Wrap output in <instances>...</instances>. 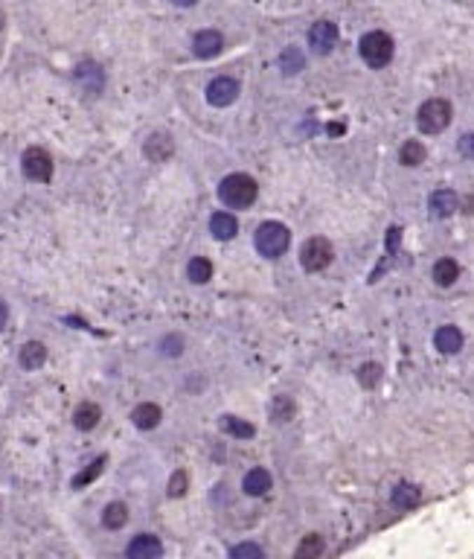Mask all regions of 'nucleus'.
<instances>
[{"label": "nucleus", "instance_id": "nucleus-31", "mask_svg": "<svg viewBox=\"0 0 474 559\" xmlns=\"http://www.w3.org/2000/svg\"><path fill=\"white\" fill-rule=\"evenodd\" d=\"M230 556L233 559H262V548L259 545H236L233 551H230Z\"/></svg>", "mask_w": 474, "mask_h": 559}, {"label": "nucleus", "instance_id": "nucleus-14", "mask_svg": "<svg viewBox=\"0 0 474 559\" xmlns=\"http://www.w3.org/2000/svg\"><path fill=\"white\" fill-rule=\"evenodd\" d=\"M433 346L445 356L460 353L463 350V332L457 330V326H440L437 335H433Z\"/></svg>", "mask_w": 474, "mask_h": 559}, {"label": "nucleus", "instance_id": "nucleus-16", "mask_svg": "<svg viewBox=\"0 0 474 559\" xmlns=\"http://www.w3.org/2000/svg\"><path fill=\"white\" fill-rule=\"evenodd\" d=\"M18 361H21L24 370H38L47 361V346L38 344V341H27L21 346V353H18Z\"/></svg>", "mask_w": 474, "mask_h": 559}, {"label": "nucleus", "instance_id": "nucleus-19", "mask_svg": "<svg viewBox=\"0 0 474 559\" xmlns=\"http://www.w3.org/2000/svg\"><path fill=\"white\" fill-rule=\"evenodd\" d=\"M210 234L219 242H227L239 234V222H236V216H230V213H215L210 219Z\"/></svg>", "mask_w": 474, "mask_h": 559}, {"label": "nucleus", "instance_id": "nucleus-12", "mask_svg": "<svg viewBox=\"0 0 474 559\" xmlns=\"http://www.w3.org/2000/svg\"><path fill=\"white\" fill-rule=\"evenodd\" d=\"M146 158L149 161H154V163H163V161H169L172 155H175V143H172V137L166 131H154L151 137L146 140Z\"/></svg>", "mask_w": 474, "mask_h": 559}, {"label": "nucleus", "instance_id": "nucleus-13", "mask_svg": "<svg viewBox=\"0 0 474 559\" xmlns=\"http://www.w3.org/2000/svg\"><path fill=\"white\" fill-rule=\"evenodd\" d=\"M126 553L131 559H154V556L163 553V545H161V539H154L151 533H143V536L131 539V545H128Z\"/></svg>", "mask_w": 474, "mask_h": 559}, {"label": "nucleus", "instance_id": "nucleus-33", "mask_svg": "<svg viewBox=\"0 0 474 559\" xmlns=\"http://www.w3.org/2000/svg\"><path fill=\"white\" fill-rule=\"evenodd\" d=\"M161 350H163L166 356H181V350H184V341L177 338V335H166V338L161 341Z\"/></svg>", "mask_w": 474, "mask_h": 559}, {"label": "nucleus", "instance_id": "nucleus-7", "mask_svg": "<svg viewBox=\"0 0 474 559\" xmlns=\"http://www.w3.org/2000/svg\"><path fill=\"white\" fill-rule=\"evenodd\" d=\"M239 100V82L230 79V76H219L207 85V102L215 108H227Z\"/></svg>", "mask_w": 474, "mask_h": 559}, {"label": "nucleus", "instance_id": "nucleus-32", "mask_svg": "<svg viewBox=\"0 0 474 559\" xmlns=\"http://www.w3.org/2000/svg\"><path fill=\"white\" fill-rule=\"evenodd\" d=\"M187 492V475L184 472H175L172 478H169V495L172 498H181Z\"/></svg>", "mask_w": 474, "mask_h": 559}, {"label": "nucleus", "instance_id": "nucleus-6", "mask_svg": "<svg viewBox=\"0 0 474 559\" xmlns=\"http://www.w3.org/2000/svg\"><path fill=\"white\" fill-rule=\"evenodd\" d=\"M21 166H24V172H27V178H29V181L44 184V181H50V178H53V158L47 155L44 149H38V146H32V149H27V151H24Z\"/></svg>", "mask_w": 474, "mask_h": 559}, {"label": "nucleus", "instance_id": "nucleus-26", "mask_svg": "<svg viewBox=\"0 0 474 559\" xmlns=\"http://www.w3.org/2000/svg\"><path fill=\"white\" fill-rule=\"evenodd\" d=\"M222 431H227V434H233V437H239V440H250V437L256 434L250 422H245V419H239V417H222Z\"/></svg>", "mask_w": 474, "mask_h": 559}, {"label": "nucleus", "instance_id": "nucleus-3", "mask_svg": "<svg viewBox=\"0 0 474 559\" xmlns=\"http://www.w3.org/2000/svg\"><path fill=\"white\" fill-rule=\"evenodd\" d=\"M288 245H291V234L280 222H265V224H259V230H256V250H259L265 260L283 257L288 250Z\"/></svg>", "mask_w": 474, "mask_h": 559}, {"label": "nucleus", "instance_id": "nucleus-22", "mask_svg": "<svg viewBox=\"0 0 474 559\" xmlns=\"http://www.w3.org/2000/svg\"><path fill=\"white\" fill-rule=\"evenodd\" d=\"M126 522H128V507L123 504V501H111L102 513V525L108 530H120V527H126Z\"/></svg>", "mask_w": 474, "mask_h": 559}, {"label": "nucleus", "instance_id": "nucleus-15", "mask_svg": "<svg viewBox=\"0 0 474 559\" xmlns=\"http://www.w3.org/2000/svg\"><path fill=\"white\" fill-rule=\"evenodd\" d=\"M431 274H433V283L442 285V288H448V285H454V283L460 280V265H457V260L442 257L440 262H433Z\"/></svg>", "mask_w": 474, "mask_h": 559}, {"label": "nucleus", "instance_id": "nucleus-8", "mask_svg": "<svg viewBox=\"0 0 474 559\" xmlns=\"http://www.w3.org/2000/svg\"><path fill=\"white\" fill-rule=\"evenodd\" d=\"M309 44H311L314 53H320V55L332 53L334 44H338V27H334L332 21H318L309 29Z\"/></svg>", "mask_w": 474, "mask_h": 559}, {"label": "nucleus", "instance_id": "nucleus-21", "mask_svg": "<svg viewBox=\"0 0 474 559\" xmlns=\"http://www.w3.org/2000/svg\"><path fill=\"white\" fill-rule=\"evenodd\" d=\"M271 484H273V480H271V472L256 466V469H250V472L245 475L242 490H245L248 495H265V492L271 490Z\"/></svg>", "mask_w": 474, "mask_h": 559}, {"label": "nucleus", "instance_id": "nucleus-4", "mask_svg": "<svg viewBox=\"0 0 474 559\" xmlns=\"http://www.w3.org/2000/svg\"><path fill=\"white\" fill-rule=\"evenodd\" d=\"M358 50H361V59H364L370 67L381 70V67H387L390 59H393V38H390L387 32H381V29H372V32H367V35L361 38Z\"/></svg>", "mask_w": 474, "mask_h": 559}, {"label": "nucleus", "instance_id": "nucleus-30", "mask_svg": "<svg viewBox=\"0 0 474 559\" xmlns=\"http://www.w3.org/2000/svg\"><path fill=\"white\" fill-rule=\"evenodd\" d=\"M379 379H381V368H379V364H361L358 382L364 384V388H375V384H379Z\"/></svg>", "mask_w": 474, "mask_h": 559}, {"label": "nucleus", "instance_id": "nucleus-1", "mask_svg": "<svg viewBox=\"0 0 474 559\" xmlns=\"http://www.w3.org/2000/svg\"><path fill=\"white\" fill-rule=\"evenodd\" d=\"M259 196V187L250 175H242V172H236V175H227L222 184H219V198L222 204L233 207V210H245L256 201Z\"/></svg>", "mask_w": 474, "mask_h": 559}, {"label": "nucleus", "instance_id": "nucleus-18", "mask_svg": "<svg viewBox=\"0 0 474 559\" xmlns=\"http://www.w3.org/2000/svg\"><path fill=\"white\" fill-rule=\"evenodd\" d=\"M161 408L157 405H151V402H143V405H137V408L131 411V422L137 429H143V431H151V429H157V422H161Z\"/></svg>", "mask_w": 474, "mask_h": 559}, {"label": "nucleus", "instance_id": "nucleus-24", "mask_svg": "<svg viewBox=\"0 0 474 559\" xmlns=\"http://www.w3.org/2000/svg\"><path fill=\"white\" fill-rule=\"evenodd\" d=\"M303 67H306V55H303L297 47H285V50L280 53V70H283L285 76L300 73Z\"/></svg>", "mask_w": 474, "mask_h": 559}, {"label": "nucleus", "instance_id": "nucleus-28", "mask_svg": "<svg viewBox=\"0 0 474 559\" xmlns=\"http://www.w3.org/2000/svg\"><path fill=\"white\" fill-rule=\"evenodd\" d=\"M271 417L273 422H288L294 417V402L288 396H276V402L271 405Z\"/></svg>", "mask_w": 474, "mask_h": 559}, {"label": "nucleus", "instance_id": "nucleus-25", "mask_svg": "<svg viewBox=\"0 0 474 559\" xmlns=\"http://www.w3.org/2000/svg\"><path fill=\"white\" fill-rule=\"evenodd\" d=\"M187 277H189L195 285H204V283L212 277V265H210V260H204V257H192V260H189V265H187Z\"/></svg>", "mask_w": 474, "mask_h": 559}, {"label": "nucleus", "instance_id": "nucleus-36", "mask_svg": "<svg viewBox=\"0 0 474 559\" xmlns=\"http://www.w3.org/2000/svg\"><path fill=\"white\" fill-rule=\"evenodd\" d=\"M172 4H175V6H195L198 0H172Z\"/></svg>", "mask_w": 474, "mask_h": 559}, {"label": "nucleus", "instance_id": "nucleus-29", "mask_svg": "<svg viewBox=\"0 0 474 559\" xmlns=\"http://www.w3.org/2000/svg\"><path fill=\"white\" fill-rule=\"evenodd\" d=\"M105 460H108L105 454H102V457H96L93 464H90V469H85L82 475H76V478H73V487H85V484H90L93 478H100V472H102V466H105Z\"/></svg>", "mask_w": 474, "mask_h": 559}, {"label": "nucleus", "instance_id": "nucleus-34", "mask_svg": "<svg viewBox=\"0 0 474 559\" xmlns=\"http://www.w3.org/2000/svg\"><path fill=\"white\" fill-rule=\"evenodd\" d=\"M457 151L463 158H474V134H463L457 140Z\"/></svg>", "mask_w": 474, "mask_h": 559}, {"label": "nucleus", "instance_id": "nucleus-11", "mask_svg": "<svg viewBox=\"0 0 474 559\" xmlns=\"http://www.w3.org/2000/svg\"><path fill=\"white\" fill-rule=\"evenodd\" d=\"M76 82L88 93H100L105 85V73L96 62H82V65H76Z\"/></svg>", "mask_w": 474, "mask_h": 559}, {"label": "nucleus", "instance_id": "nucleus-35", "mask_svg": "<svg viewBox=\"0 0 474 559\" xmlns=\"http://www.w3.org/2000/svg\"><path fill=\"white\" fill-rule=\"evenodd\" d=\"M6 321H9V312H6V303L0 300V330H4L6 326Z\"/></svg>", "mask_w": 474, "mask_h": 559}, {"label": "nucleus", "instance_id": "nucleus-20", "mask_svg": "<svg viewBox=\"0 0 474 559\" xmlns=\"http://www.w3.org/2000/svg\"><path fill=\"white\" fill-rule=\"evenodd\" d=\"M390 501H393V507H399V510H413L422 501V492L413 484H396L390 492Z\"/></svg>", "mask_w": 474, "mask_h": 559}, {"label": "nucleus", "instance_id": "nucleus-27", "mask_svg": "<svg viewBox=\"0 0 474 559\" xmlns=\"http://www.w3.org/2000/svg\"><path fill=\"white\" fill-rule=\"evenodd\" d=\"M320 553H323V536H318V533H309L297 548L300 559H311V556H320Z\"/></svg>", "mask_w": 474, "mask_h": 559}, {"label": "nucleus", "instance_id": "nucleus-17", "mask_svg": "<svg viewBox=\"0 0 474 559\" xmlns=\"http://www.w3.org/2000/svg\"><path fill=\"white\" fill-rule=\"evenodd\" d=\"M100 419H102V408L96 402H85V405H79V408L73 411V426L79 431L96 429V422H100Z\"/></svg>", "mask_w": 474, "mask_h": 559}, {"label": "nucleus", "instance_id": "nucleus-5", "mask_svg": "<svg viewBox=\"0 0 474 559\" xmlns=\"http://www.w3.org/2000/svg\"><path fill=\"white\" fill-rule=\"evenodd\" d=\"M334 260V250H332V242L323 239V236H311L306 239V245L300 248V262L306 271L318 274V271H326V268L332 265Z\"/></svg>", "mask_w": 474, "mask_h": 559}, {"label": "nucleus", "instance_id": "nucleus-23", "mask_svg": "<svg viewBox=\"0 0 474 559\" xmlns=\"http://www.w3.org/2000/svg\"><path fill=\"white\" fill-rule=\"evenodd\" d=\"M425 158H428V149H425L419 140H407V143L402 146V151H399L402 166H422Z\"/></svg>", "mask_w": 474, "mask_h": 559}, {"label": "nucleus", "instance_id": "nucleus-2", "mask_svg": "<svg viewBox=\"0 0 474 559\" xmlns=\"http://www.w3.org/2000/svg\"><path fill=\"white\" fill-rule=\"evenodd\" d=\"M451 102L448 100H440V96H433V100L422 102L419 111H417V126L422 134H442L448 126H451Z\"/></svg>", "mask_w": 474, "mask_h": 559}, {"label": "nucleus", "instance_id": "nucleus-9", "mask_svg": "<svg viewBox=\"0 0 474 559\" xmlns=\"http://www.w3.org/2000/svg\"><path fill=\"white\" fill-rule=\"evenodd\" d=\"M428 210L433 219H448L460 210V196L454 189H433L428 198Z\"/></svg>", "mask_w": 474, "mask_h": 559}, {"label": "nucleus", "instance_id": "nucleus-10", "mask_svg": "<svg viewBox=\"0 0 474 559\" xmlns=\"http://www.w3.org/2000/svg\"><path fill=\"white\" fill-rule=\"evenodd\" d=\"M222 47H224V38H222V32H215V29L198 32V35H195V41H192V53L198 55V59H215V55L222 53Z\"/></svg>", "mask_w": 474, "mask_h": 559}]
</instances>
